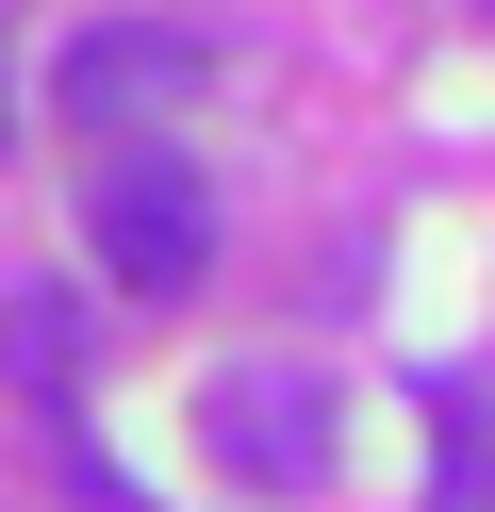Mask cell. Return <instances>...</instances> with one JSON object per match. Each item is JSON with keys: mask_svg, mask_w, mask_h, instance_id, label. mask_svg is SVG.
I'll list each match as a JSON object with an SVG mask.
<instances>
[{"mask_svg": "<svg viewBox=\"0 0 495 512\" xmlns=\"http://www.w3.org/2000/svg\"><path fill=\"white\" fill-rule=\"evenodd\" d=\"M83 232H99V281H116V298H182V281L215 265V182H198L182 149H99Z\"/></svg>", "mask_w": 495, "mask_h": 512, "instance_id": "6da1fadb", "label": "cell"}, {"mask_svg": "<svg viewBox=\"0 0 495 512\" xmlns=\"http://www.w3.org/2000/svg\"><path fill=\"white\" fill-rule=\"evenodd\" d=\"M198 83H215V34H182V17H99V34H66V116H83L99 149H132L149 116H182Z\"/></svg>", "mask_w": 495, "mask_h": 512, "instance_id": "7a4b0ae2", "label": "cell"}, {"mask_svg": "<svg viewBox=\"0 0 495 512\" xmlns=\"http://www.w3.org/2000/svg\"><path fill=\"white\" fill-rule=\"evenodd\" d=\"M215 463L248 479V496H314L330 479V380L314 364H248V380H215Z\"/></svg>", "mask_w": 495, "mask_h": 512, "instance_id": "3957f363", "label": "cell"}, {"mask_svg": "<svg viewBox=\"0 0 495 512\" xmlns=\"http://www.w3.org/2000/svg\"><path fill=\"white\" fill-rule=\"evenodd\" d=\"M0 347H17V380L66 413V380H83V314H66V298H17V314H0Z\"/></svg>", "mask_w": 495, "mask_h": 512, "instance_id": "277c9868", "label": "cell"}, {"mask_svg": "<svg viewBox=\"0 0 495 512\" xmlns=\"http://www.w3.org/2000/svg\"><path fill=\"white\" fill-rule=\"evenodd\" d=\"M429 512H495V463H446V496H429Z\"/></svg>", "mask_w": 495, "mask_h": 512, "instance_id": "5b68a950", "label": "cell"}, {"mask_svg": "<svg viewBox=\"0 0 495 512\" xmlns=\"http://www.w3.org/2000/svg\"><path fill=\"white\" fill-rule=\"evenodd\" d=\"M0 133H17V116H0Z\"/></svg>", "mask_w": 495, "mask_h": 512, "instance_id": "8992f818", "label": "cell"}, {"mask_svg": "<svg viewBox=\"0 0 495 512\" xmlns=\"http://www.w3.org/2000/svg\"><path fill=\"white\" fill-rule=\"evenodd\" d=\"M479 17H495V0H479Z\"/></svg>", "mask_w": 495, "mask_h": 512, "instance_id": "52a82bcc", "label": "cell"}]
</instances>
